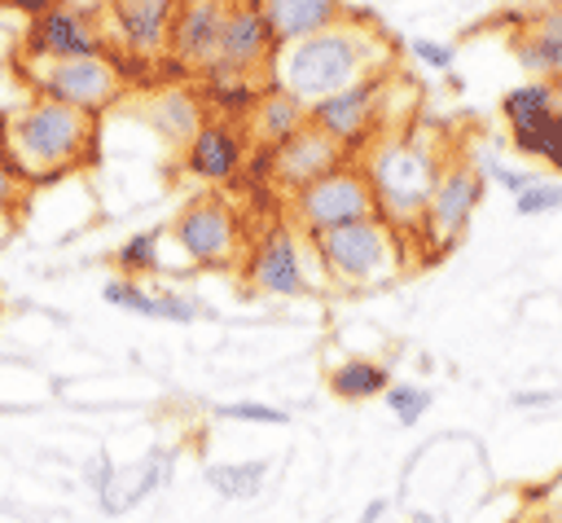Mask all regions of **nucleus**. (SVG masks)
<instances>
[{
	"mask_svg": "<svg viewBox=\"0 0 562 523\" xmlns=\"http://www.w3.org/2000/svg\"><path fill=\"white\" fill-rule=\"evenodd\" d=\"M382 62H386V40L356 18H342L307 40L281 44L268 75H272V88L290 92L303 105H316L351 88L356 79L382 70Z\"/></svg>",
	"mask_w": 562,
	"mask_h": 523,
	"instance_id": "obj_1",
	"label": "nucleus"
},
{
	"mask_svg": "<svg viewBox=\"0 0 562 523\" xmlns=\"http://www.w3.org/2000/svg\"><path fill=\"white\" fill-rule=\"evenodd\" d=\"M443 167H448L443 145L430 141L426 132H417V127L382 132L369 145L364 163H360L364 185H369L373 207H378V220H386L395 233L417 224V215L430 202Z\"/></svg>",
	"mask_w": 562,
	"mask_h": 523,
	"instance_id": "obj_2",
	"label": "nucleus"
},
{
	"mask_svg": "<svg viewBox=\"0 0 562 523\" xmlns=\"http://www.w3.org/2000/svg\"><path fill=\"white\" fill-rule=\"evenodd\" d=\"M92 114L70 110L48 97H31L22 110L4 119L0 154L18 171V180H48L79 167L92 149Z\"/></svg>",
	"mask_w": 562,
	"mask_h": 523,
	"instance_id": "obj_3",
	"label": "nucleus"
},
{
	"mask_svg": "<svg viewBox=\"0 0 562 523\" xmlns=\"http://www.w3.org/2000/svg\"><path fill=\"white\" fill-rule=\"evenodd\" d=\"M312 251L334 286H356V290L391 281L400 272V255H404L400 233L378 215L312 237Z\"/></svg>",
	"mask_w": 562,
	"mask_h": 523,
	"instance_id": "obj_4",
	"label": "nucleus"
},
{
	"mask_svg": "<svg viewBox=\"0 0 562 523\" xmlns=\"http://www.w3.org/2000/svg\"><path fill=\"white\" fill-rule=\"evenodd\" d=\"M290 198H294V220H299L303 233H312V237L378 215L373 193H369V185H364V171H360L356 163H338L334 171H325L321 180L303 185V189L290 193Z\"/></svg>",
	"mask_w": 562,
	"mask_h": 523,
	"instance_id": "obj_5",
	"label": "nucleus"
},
{
	"mask_svg": "<svg viewBox=\"0 0 562 523\" xmlns=\"http://www.w3.org/2000/svg\"><path fill=\"white\" fill-rule=\"evenodd\" d=\"M26 79L35 84L40 97L61 101V105L83 110V114L105 110L119 97V88H123V75H119V66H114L110 53L66 57V62H31L26 66Z\"/></svg>",
	"mask_w": 562,
	"mask_h": 523,
	"instance_id": "obj_6",
	"label": "nucleus"
},
{
	"mask_svg": "<svg viewBox=\"0 0 562 523\" xmlns=\"http://www.w3.org/2000/svg\"><path fill=\"white\" fill-rule=\"evenodd\" d=\"M386 88H391V70H373L364 79H356L351 88L307 105V123L329 136L334 145H364L373 136V127L386 114Z\"/></svg>",
	"mask_w": 562,
	"mask_h": 523,
	"instance_id": "obj_7",
	"label": "nucleus"
},
{
	"mask_svg": "<svg viewBox=\"0 0 562 523\" xmlns=\"http://www.w3.org/2000/svg\"><path fill=\"white\" fill-rule=\"evenodd\" d=\"M171 237L198 268H228L241 255V220L224 198H211V193L193 198L176 215Z\"/></svg>",
	"mask_w": 562,
	"mask_h": 523,
	"instance_id": "obj_8",
	"label": "nucleus"
},
{
	"mask_svg": "<svg viewBox=\"0 0 562 523\" xmlns=\"http://www.w3.org/2000/svg\"><path fill=\"white\" fill-rule=\"evenodd\" d=\"M105 53V31H101V13L88 9H70V4H53L40 18L26 22L22 35V62H66V57H97Z\"/></svg>",
	"mask_w": 562,
	"mask_h": 523,
	"instance_id": "obj_9",
	"label": "nucleus"
},
{
	"mask_svg": "<svg viewBox=\"0 0 562 523\" xmlns=\"http://www.w3.org/2000/svg\"><path fill=\"white\" fill-rule=\"evenodd\" d=\"M479 198H483V176H479V167H474V163H448L443 176H439V185H435V193H430V202H426L422 215H417V229L426 233L430 251H448V246L465 233V224H470Z\"/></svg>",
	"mask_w": 562,
	"mask_h": 523,
	"instance_id": "obj_10",
	"label": "nucleus"
},
{
	"mask_svg": "<svg viewBox=\"0 0 562 523\" xmlns=\"http://www.w3.org/2000/svg\"><path fill=\"white\" fill-rule=\"evenodd\" d=\"M246 277L259 294H277V299H294L312 290L307 264H303V246L290 229H268L246 259Z\"/></svg>",
	"mask_w": 562,
	"mask_h": 523,
	"instance_id": "obj_11",
	"label": "nucleus"
},
{
	"mask_svg": "<svg viewBox=\"0 0 562 523\" xmlns=\"http://www.w3.org/2000/svg\"><path fill=\"white\" fill-rule=\"evenodd\" d=\"M272 57H277V44H272V35H268L255 0L228 4L224 9V26H220V53H215V62L228 66V70H237V75H259V70L272 66Z\"/></svg>",
	"mask_w": 562,
	"mask_h": 523,
	"instance_id": "obj_12",
	"label": "nucleus"
},
{
	"mask_svg": "<svg viewBox=\"0 0 562 523\" xmlns=\"http://www.w3.org/2000/svg\"><path fill=\"white\" fill-rule=\"evenodd\" d=\"M509 53L527 75L540 79H562V0H549L509 31Z\"/></svg>",
	"mask_w": 562,
	"mask_h": 523,
	"instance_id": "obj_13",
	"label": "nucleus"
},
{
	"mask_svg": "<svg viewBox=\"0 0 562 523\" xmlns=\"http://www.w3.org/2000/svg\"><path fill=\"white\" fill-rule=\"evenodd\" d=\"M342 154H347L342 145H334L329 136H321V132L307 123V127H299L290 141L272 145V185L299 193L303 185H312V180H321L325 171H334V167L342 163Z\"/></svg>",
	"mask_w": 562,
	"mask_h": 523,
	"instance_id": "obj_14",
	"label": "nucleus"
},
{
	"mask_svg": "<svg viewBox=\"0 0 562 523\" xmlns=\"http://www.w3.org/2000/svg\"><path fill=\"white\" fill-rule=\"evenodd\" d=\"M224 0H206V4H176L171 31H167V53L189 66V70H206L215 66L220 53V26H224Z\"/></svg>",
	"mask_w": 562,
	"mask_h": 523,
	"instance_id": "obj_15",
	"label": "nucleus"
},
{
	"mask_svg": "<svg viewBox=\"0 0 562 523\" xmlns=\"http://www.w3.org/2000/svg\"><path fill=\"white\" fill-rule=\"evenodd\" d=\"M246 158H250L246 136H241L228 119H211V123H202V127L189 136V145H184V163H189V171H193L198 180H211V185L233 180V176L246 167Z\"/></svg>",
	"mask_w": 562,
	"mask_h": 523,
	"instance_id": "obj_16",
	"label": "nucleus"
},
{
	"mask_svg": "<svg viewBox=\"0 0 562 523\" xmlns=\"http://www.w3.org/2000/svg\"><path fill=\"white\" fill-rule=\"evenodd\" d=\"M110 26L114 40L136 53V57H154L167 53V31L176 18V0H110Z\"/></svg>",
	"mask_w": 562,
	"mask_h": 523,
	"instance_id": "obj_17",
	"label": "nucleus"
},
{
	"mask_svg": "<svg viewBox=\"0 0 562 523\" xmlns=\"http://www.w3.org/2000/svg\"><path fill=\"white\" fill-rule=\"evenodd\" d=\"M105 303L123 308V312H136V316H154V321H171V325H193L202 316V303L189 299L184 290H154L136 277H110L101 286Z\"/></svg>",
	"mask_w": 562,
	"mask_h": 523,
	"instance_id": "obj_18",
	"label": "nucleus"
},
{
	"mask_svg": "<svg viewBox=\"0 0 562 523\" xmlns=\"http://www.w3.org/2000/svg\"><path fill=\"white\" fill-rule=\"evenodd\" d=\"M272 44H294V40H307L334 22L347 18V0H255Z\"/></svg>",
	"mask_w": 562,
	"mask_h": 523,
	"instance_id": "obj_19",
	"label": "nucleus"
},
{
	"mask_svg": "<svg viewBox=\"0 0 562 523\" xmlns=\"http://www.w3.org/2000/svg\"><path fill=\"white\" fill-rule=\"evenodd\" d=\"M171 470H176V466H171V453H167V448H149L145 461L136 466V475H123V470H119V479L97 497V510H101V514H127V510L140 505L149 492H158V488L171 479Z\"/></svg>",
	"mask_w": 562,
	"mask_h": 523,
	"instance_id": "obj_20",
	"label": "nucleus"
},
{
	"mask_svg": "<svg viewBox=\"0 0 562 523\" xmlns=\"http://www.w3.org/2000/svg\"><path fill=\"white\" fill-rule=\"evenodd\" d=\"M246 127H250V141L255 145H281V141H290L299 127H307V105L303 101H294L290 92H281V88H268V92H259V101L250 105V114H246Z\"/></svg>",
	"mask_w": 562,
	"mask_h": 523,
	"instance_id": "obj_21",
	"label": "nucleus"
},
{
	"mask_svg": "<svg viewBox=\"0 0 562 523\" xmlns=\"http://www.w3.org/2000/svg\"><path fill=\"white\" fill-rule=\"evenodd\" d=\"M149 123L171 141V145H189V136L206 123L202 119V101L184 88H167L149 101Z\"/></svg>",
	"mask_w": 562,
	"mask_h": 523,
	"instance_id": "obj_22",
	"label": "nucleus"
},
{
	"mask_svg": "<svg viewBox=\"0 0 562 523\" xmlns=\"http://www.w3.org/2000/svg\"><path fill=\"white\" fill-rule=\"evenodd\" d=\"M509 141H514L518 154L540 158V163H549L562 176V114H558V105L553 110H540V114H531L522 123H514L509 127Z\"/></svg>",
	"mask_w": 562,
	"mask_h": 523,
	"instance_id": "obj_23",
	"label": "nucleus"
},
{
	"mask_svg": "<svg viewBox=\"0 0 562 523\" xmlns=\"http://www.w3.org/2000/svg\"><path fill=\"white\" fill-rule=\"evenodd\" d=\"M391 387V369L386 360H364V356H351L342 365L329 369V391L338 400H373Z\"/></svg>",
	"mask_w": 562,
	"mask_h": 523,
	"instance_id": "obj_24",
	"label": "nucleus"
},
{
	"mask_svg": "<svg viewBox=\"0 0 562 523\" xmlns=\"http://www.w3.org/2000/svg\"><path fill=\"white\" fill-rule=\"evenodd\" d=\"M268 457H255V461H215V466H202V479L224 497V501H250L259 497L263 479H268Z\"/></svg>",
	"mask_w": 562,
	"mask_h": 523,
	"instance_id": "obj_25",
	"label": "nucleus"
},
{
	"mask_svg": "<svg viewBox=\"0 0 562 523\" xmlns=\"http://www.w3.org/2000/svg\"><path fill=\"white\" fill-rule=\"evenodd\" d=\"M250 79L255 75H237V70H228V66H206V92H211V105L220 110V114H228V119H237V114H250V105L259 101V92L250 88Z\"/></svg>",
	"mask_w": 562,
	"mask_h": 523,
	"instance_id": "obj_26",
	"label": "nucleus"
},
{
	"mask_svg": "<svg viewBox=\"0 0 562 523\" xmlns=\"http://www.w3.org/2000/svg\"><path fill=\"white\" fill-rule=\"evenodd\" d=\"M558 84H549V79H527V84H518V88H509L505 92V101H501V114H505V123L514 127V123H522V119H531V114H540V110H553L558 105Z\"/></svg>",
	"mask_w": 562,
	"mask_h": 523,
	"instance_id": "obj_27",
	"label": "nucleus"
},
{
	"mask_svg": "<svg viewBox=\"0 0 562 523\" xmlns=\"http://www.w3.org/2000/svg\"><path fill=\"white\" fill-rule=\"evenodd\" d=\"M382 400H386V409L395 413L400 426H417L426 418V409H430V391L417 387V382H391L382 391Z\"/></svg>",
	"mask_w": 562,
	"mask_h": 523,
	"instance_id": "obj_28",
	"label": "nucleus"
},
{
	"mask_svg": "<svg viewBox=\"0 0 562 523\" xmlns=\"http://www.w3.org/2000/svg\"><path fill=\"white\" fill-rule=\"evenodd\" d=\"M114 264L127 272V277H145V272H154L162 259H158V233H136V237H127L119 251H114Z\"/></svg>",
	"mask_w": 562,
	"mask_h": 523,
	"instance_id": "obj_29",
	"label": "nucleus"
},
{
	"mask_svg": "<svg viewBox=\"0 0 562 523\" xmlns=\"http://www.w3.org/2000/svg\"><path fill=\"white\" fill-rule=\"evenodd\" d=\"M562 207V185H553V180H527L518 193H514V211L518 215H544V211H558Z\"/></svg>",
	"mask_w": 562,
	"mask_h": 523,
	"instance_id": "obj_30",
	"label": "nucleus"
},
{
	"mask_svg": "<svg viewBox=\"0 0 562 523\" xmlns=\"http://www.w3.org/2000/svg\"><path fill=\"white\" fill-rule=\"evenodd\" d=\"M220 418H233V422H259V426H285L290 413L277 409V404H259V400H228L220 404Z\"/></svg>",
	"mask_w": 562,
	"mask_h": 523,
	"instance_id": "obj_31",
	"label": "nucleus"
},
{
	"mask_svg": "<svg viewBox=\"0 0 562 523\" xmlns=\"http://www.w3.org/2000/svg\"><path fill=\"white\" fill-rule=\"evenodd\" d=\"M413 57L430 70H452L457 62V44H443V40H413Z\"/></svg>",
	"mask_w": 562,
	"mask_h": 523,
	"instance_id": "obj_32",
	"label": "nucleus"
},
{
	"mask_svg": "<svg viewBox=\"0 0 562 523\" xmlns=\"http://www.w3.org/2000/svg\"><path fill=\"white\" fill-rule=\"evenodd\" d=\"M114 479H119V466L110 461V453H105V448H101V453H92V457L83 461V483L92 488V497H101Z\"/></svg>",
	"mask_w": 562,
	"mask_h": 523,
	"instance_id": "obj_33",
	"label": "nucleus"
},
{
	"mask_svg": "<svg viewBox=\"0 0 562 523\" xmlns=\"http://www.w3.org/2000/svg\"><path fill=\"white\" fill-rule=\"evenodd\" d=\"M18 189H22V185H18V171H13V167H9V158L0 154V220L13 211V202H18Z\"/></svg>",
	"mask_w": 562,
	"mask_h": 523,
	"instance_id": "obj_34",
	"label": "nucleus"
},
{
	"mask_svg": "<svg viewBox=\"0 0 562 523\" xmlns=\"http://www.w3.org/2000/svg\"><path fill=\"white\" fill-rule=\"evenodd\" d=\"M562 391H514L509 396V404L514 409H544V404H553Z\"/></svg>",
	"mask_w": 562,
	"mask_h": 523,
	"instance_id": "obj_35",
	"label": "nucleus"
},
{
	"mask_svg": "<svg viewBox=\"0 0 562 523\" xmlns=\"http://www.w3.org/2000/svg\"><path fill=\"white\" fill-rule=\"evenodd\" d=\"M544 519L562 523V483H549V501H544Z\"/></svg>",
	"mask_w": 562,
	"mask_h": 523,
	"instance_id": "obj_36",
	"label": "nucleus"
},
{
	"mask_svg": "<svg viewBox=\"0 0 562 523\" xmlns=\"http://www.w3.org/2000/svg\"><path fill=\"white\" fill-rule=\"evenodd\" d=\"M382 514H386V501H382V497H373V501L360 510V519H356V523H378Z\"/></svg>",
	"mask_w": 562,
	"mask_h": 523,
	"instance_id": "obj_37",
	"label": "nucleus"
},
{
	"mask_svg": "<svg viewBox=\"0 0 562 523\" xmlns=\"http://www.w3.org/2000/svg\"><path fill=\"white\" fill-rule=\"evenodd\" d=\"M61 4H70V9H88V13H105V9H110V0H61Z\"/></svg>",
	"mask_w": 562,
	"mask_h": 523,
	"instance_id": "obj_38",
	"label": "nucleus"
},
{
	"mask_svg": "<svg viewBox=\"0 0 562 523\" xmlns=\"http://www.w3.org/2000/svg\"><path fill=\"white\" fill-rule=\"evenodd\" d=\"M176 4H206V0H176ZM224 4H237V0H224Z\"/></svg>",
	"mask_w": 562,
	"mask_h": 523,
	"instance_id": "obj_39",
	"label": "nucleus"
},
{
	"mask_svg": "<svg viewBox=\"0 0 562 523\" xmlns=\"http://www.w3.org/2000/svg\"><path fill=\"white\" fill-rule=\"evenodd\" d=\"M531 523H549V519H544V514H540V519H531Z\"/></svg>",
	"mask_w": 562,
	"mask_h": 523,
	"instance_id": "obj_40",
	"label": "nucleus"
},
{
	"mask_svg": "<svg viewBox=\"0 0 562 523\" xmlns=\"http://www.w3.org/2000/svg\"><path fill=\"white\" fill-rule=\"evenodd\" d=\"M558 114H562V92H558Z\"/></svg>",
	"mask_w": 562,
	"mask_h": 523,
	"instance_id": "obj_41",
	"label": "nucleus"
}]
</instances>
